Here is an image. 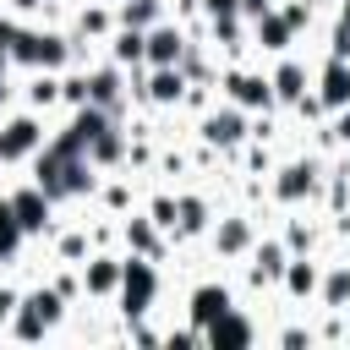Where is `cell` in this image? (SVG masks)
Segmentation results:
<instances>
[{
  "label": "cell",
  "instance_id": "obj_1",
  "mask_svg": "<svg viewBox=\"0 0 350 350\" xmlns=\"http://www.w3.org/2000/svg\"><path fill=\"white\" fill-rule=\"evenodd\" d=\"M5 55H11V66H27V71H66V66H77V38L16 22V38L5 44Z\"/></svg>",
  "mask_w": 350,
  "mask_h": 350
},
{
  "label": "cell",
  "instance_id": "obj_2",
  "mask_svg": "<svg viewBox=\"0 0 350 350\" xmlns=\"http://www.w3.org/2000/svg\"><path fill=\"white\" fill-rule=\"evenodd\" d=\"M66 312H71V301H66L55 284H33V290H22V301H16L5 334L22 339V345H38V339H49V334L66 323Z\"/></svg>",
  "mask_w": 350,
  "mask_h": 350
},
{
  "label": "cell",
  "instance_id": "obj_3",
  "mask_svg": "<svg viewBox=\"0 0 350 350\" xmlns=\"http://www.w3.org/2000/svg\"><path fill=\"white\" fill-rule=\"evenodd\" d=\"M159 290H164V279H159V262H153V257H137V252H126V257H120V290H115V306H120V317H126V323L148 317V312H153V301H159Z\"/></svg>",
  "mask_w": 350,
  "mask_h": 350
},
{
  "label": "cell",
  "instance_id": "obj_4",
  "mask_svg": "<svg viewBox=\"0 0 350 350\" xmlns=\"http://www.w3.org/2000/svg\"><path fill=\"white\" fill-rule=\"evenodd\" d=\"M44 142H49V126L38 109L22 104V109L0 115V164H33L44 153Z\"/></svg>",
  "mask_w": 350,
  "mask_h": 350
},
{
  "label": "cell",
  "instance_id": "obj_5",
  "mask_svg": "<svg viewBox=\"0 0 350 350\" xmlns=\"http://www.w3.org/2000/svg\"><path fill=\"white\" fill-rule=\"evenodd\" d=\"M219 88H224V104H235V109H246V115H268V109H273V88H268V71H252V66H230V71L219 77Z\"/></svg>",
  "mask_w": 350,
  "mask_h": 350
},
{
  "label": "cell",
  "instance_id": "obj_6",
  "mask_svg": "<svg viewBox=\"0 0 350 350\" xmlns=\"http://www.w3.org/2000/svg\"><path fill=\"white\" fill-rule=\"evenodd\" d=\"M317 186H323V164H317V159H290V164L273 170V202H284V208L312 202Z\"/></svg>",
  "mask_w": 350,
  "mask_h": 350
},
{
  "label": "cell",
  "instance_id": "obj_7",
  "mask_svg": "<svg viewBox=\"0 0 350 350\" xmlns=\"http://www.w3.org/2000/svg\"><path fill=\"white\" fill-rule=\"evenodd\" d=\"M252 241H257L252 213H213V224H208V246H213L219 262H241V257L252 252Z\"/></svg>",
  "mask_w": 350,
  "mask_h": 350
},
{
  "label": "cell",
  "instance_id": "obj_8",
  "mask_svg": "<svg viewBox=\"0 0 350 350\" xmlns=\"http://www.w3.org/2000/svg\"><path fill=\"white\" fill-rule=\"evenodd\" d=\"M5 202H11V213H16V224H22L27 241H33V235H49V224H55V197H49L38 180L5 191Z\"/></svg>",
  "mask_w": 350,
  "mask_h": 350
},
{
  "label": "cell",
  "instance_id": "obj_9",
  "mask_svg": "<svg viewBox=\"0 0 350 350\" xmlns=\"http://www.w3.org/2000/svg\"><path fill=\"white\" fill-rule=\"evenodd\" d=\"M197 137H202L208 148H219V153H235V148L252 137V126H246V109H235V104H219V109H208V115L197 120Z\"/></svg>",
  "mask_w": 350,
  "mask_h": 350
},
{
  "label": "cell",
  "instance_id": "obj_10",
  "mask_svg": "<svg viewBox=\"0 0 350 350\" xmlns=\"http://www.w3.org/2000/svg\"><path fill=\"white\" fill-rule=\"evenodd\" d=\"M257 317L246 312V306H230V312H219L208 328H202V345L208 350H246V345H257Z\"/></svg>",
  "mask_w": 350,
  "mask_h": 350
},
{
  "label": "cell",
  "instance_id": "obj_11",
  "mask_svg": "<svg viewBox=\"0 0 350 350\" xmlns=\"http://www.w3.org/2000/svg\"><path fill=\"white\" fill-rule=\"evenodd\" d=\"M284 262H290L284 241H273V235H257V241H252V252H246V284H252V290H279V273H284Z\"/></svg>",
  "mask_w": 350,
  "mask_h": 350
},
{
  "label": "cell",
  "instance_id": "obj_12",
  "mask_svg": "<svg viewBox=\"0 0 350 350\" xmlns=\"http://www.w3.org/2000/svg\"><path fill=\"white\" fill-rule=\"evenodd\" d=\"M77 273H82V301H115V290H120V257L115 252H88L82 262H77Z\"/></svg>",
  "mask_w": 350,
  "mask_h": 350
},
{
  "label": "cell",
  "instance_id": "obj_13",
  "mask_svg": "<svg viewBox=\"0 0 350 350\" xmlns=\"http://www.w3.org/2000/svg\"><path fill=\"white\" fill-rule=\"evenodd\" d=\"M186 27L180 22H153L148 33H142V66H180V55H186Z\"/></svg>",
  "mask_w": 350,
  "mask_h": 350
},
{
  "label": "cell",
  "instance_id": "obj_14",
  "mask_svg": "<svg viewBox=\"0 0 350 350\" xmlns=\"http://www.w3.org/2000/svg\"><path fill=\"white\" fill-rule=\"evenodd\" d=\"M312 98L323 104V115H334V109L350 104V60H345V55H328V60L317 66V77H312Z\"/></svg>",
  "mask_w": 350,
  "mask_h": 350
},
{
  "label": "cell",
  "instance_id": "obj_15",
  "mask_svg": "<svg viewBox=\"0 0 350 350\" xmlns=\"http://www.w3.org/2000/svg\"><path fill=\"white\" fill-rule=\"evenodd\" d=\"M186 71L180 66H148V77H142V88H137V98L142 104H153V109H175L180 98H186Z\"/></svg>",
  "mask_w": 350,
  "mask_h": 350
},
{
  "label": "cell",
  "instance_id": "obj_16",
  "mask_svg": "<svg viewBox=\"0 0 350 350\" xmlns=\"http://www.w3.org/2000/svg\"><path fill=\"white\" fill-rule=\"evenodd\" d=\"M235 306V290L230 284H219V279H202V284H191V295H186V323L202 334L219 312H230Z\"/></svg>",
  "mask_w": 350,
  "mask_h": 350
},
{
  "label": "cell",
  "instance_id": "obj_17",
  "mask_svg": "<svg viewBox=\"0 0 350 350\" xmlns=\"http://www.w3.org/2000/svg\"><path fill=\"white\" fill-rule=\"evenodd\" d=\"M246 38H252V49H262V55H284V49H295V27L284 22L279 5H268L262 16H252V22H246Z\"/></svg>",
  "mask_w": 350,
  "mask_h": 350
},
{
  "label": "cell",
  "instance_id": "obj_18",
  "mask_svg": "<svg viewBox=\"0 0 350 350\" xmlns=\"http://www.w3.org/2000/svg\"><path fill=\"white\" fill-rule=\"evenodd\" d=\"M317 279H323V262H317L312 252H290V262H284V273H279V290H284L295 306H306V301H317Z\"/></svg>",
  "mask_w": 350,
  "mask_h": 350
},
{
  "label": "cell",
  "instance_id": "obj_19",
  "mask_svg": "<svg viewBox=\"0 0 350 350\" xmlns=\"http://www.w3.org/2000/svg\"><path fill=\"white\" fill-rule=\"evenodd\" d=\"M268 88H273V104H295L301 93H312V66L301 55H279V66L268 71Z\"/></svg>",
  "mask_w": 350,
  "mask_h": 350
},
{
  "label": "cell",
  "instance_id": "obj_20",
  "mask_svg": "<svg viewBox=\"0 0 350 350\" xmlns=\"http://www.w3.org/2000/svg\"><path fill=\"white\" fill-rule=\"evenodd\" d=\"M131 88H126V66H115V60H104V66H88V104H98V109H120V98H126Z\"/></svg>",
  "mask_w": 350,
  "mask_h": 350
},
{
  "label": "cell",
  "instance_id": "obj_21",
  "mask_svg": "<svg viewBox=\"0 0 350 350\" xmlns=\"http://www.w3.org/2000/svg\"><path fill=\"white\" fill-rule=\"evenodd\" d=\"M208 224H213V202L202 191H180L175 197V230H170V241H197V235H208Z\"/></svg>",
  "mask_w": 350,
  "mask_h": 350
},
{
  "label": "cell",
  "instance_id": "obj_22",
  "mask_svg": "<svg viewBox=\"0 0 350 350\" xmlns=\"http://www.w3.org/2000/svg\"><path fill=\"white\" fill-rule=\"evenodd\" d=\"M120 241H126V252H137V257H153V262H159L170 235H164V230H159L148 213H126V224H120Z\"/></svg>",
  "mask_w": 350,
  "mask_h": 350
},
{
  "label": "cell",
  "instance_id": "obj_23",
  "mask_svg": "<svg viewBox=\"0 0 350 350\" xmlns=\"http://www.w3.org/2000/svg\"><path fill=\"white\" fill-rule=\"evenodd\" d=\"M317 306H323V312H334V317H345V312H350V262L323 268V279H317Z\"/></svg>",
  "mask_w": 350,
  "mask_h": 350
},
{
  "label": "cell",
  "instance_id": "obj_24",
  "mask_svg": "<svg viewBox=\"0 0 350 350\" xmlns=\"http://www.w3.org/2000/svg\"><path fill=\"white\" fill-rule=\"evenodd\" d=\"M115 33V5H104V0H88V5H77V44H104Z\"/></svg>",
  "mask_w": 350,
  "mask_h": 350
},
{
  "label": "cell",
  "instance_id": "obj_25",
  "mask_svg": "<svg viewBox=\"0 0 350 350\" xmlns=\"http://www.w3.org/2000/svg\"><path fill=\"white\" fill-rule=\"evenodd\" d=\"M82 153H88V164H93V170H115V164L126 159V131L109 120V126H104V131H98V137H93Z\"/></svg>",
  "mask_w": 350,
  "mask_h": 350
},
{
  "label": "cell",
  "instance_id": "obj_26",
  "mask_svg": "<svg viewBox=\"0 0 350 350\" xmlns=\"http://www.w3.org/2000/svg\"><path fill=\"white\" fill-rule=\"evenodd\" d=\"M22 104H27V109H38V115H49V109L60 104V71H27Z\"/></svg>",
  "mask_w": 350,
  "mask_h": 350
},
{
  "label": "cell",
  "instance_id": "obj_27",
  "mask_svg": "<svg viewBox=\"0 0 350 350\" xmlns=\"http://www.w3.org/2000/svg\"><path fill=\"white\" fill-rule=\"evenodd\" d=\"M164 22V0H115V27H153Z\"/></svg>",
  "mask_w": 350,
  "mask_h": 350
},
{
  "label": "cell",
  "instance_id": "obj_28",
  "mask_svg": "<svg viewBox=\"0 0 350 350\" xmlns=\"http://www.w3.org/2000/svg\"><path fill=\"white\" fill-rule=\"evenodd\" d=\"M104 44H109V60H115V66H126V71L142 66V27H115Z\"/></svg>",
  "mask_w": 350,
  "mask_h": 350
},
{
  "label": "cell",
  "instance_id": "obj_29",
  "mask_svg": "<svg viewBox=\"0 0 350 350\" xmlns=\"http://www.w3.org/2000/svg\"><path fill=\"white\" fill-rule=\"evenodd\" d=\"M22 224H16V213H11V202L0 197V262H16V252H22Z\"/></svg>",
  "mask_w": 350,
  "mask_h": 350
},
{
  "label": "cell",
  "instance_id": "obj_30",
  "mask_svg": "<svg viewBox=\"0 0 350 350\" xmlns=\"http://www.w3.org/2000/svg\"><path fill=\"white\" fill-rule=\"evenodd\" d=\"M208 33H213V49H219V44H224V49H241L246 16H208Z\"/></svg>",
  "mask_w": 350,
  "mask_h": 350
},
{
  "label": "cell",
  "instance_id": "obj_31",
  "mask_svg": "<svg viewBox=\"0 0 350 350\" xmlns=\"http://www.w3.org/2000/svg\"><path fill=\"white\" fill-rule=\"evenodd\" d=\"M88 252H93V241H88V230H66V235L55 241V257H60V262H82Z\"/></svg>",
  "mask_w": 350,
  "mask_h": 350
},
{
  "label": "cell",
  "instance_id": "obj_32",
  "mask_svg": "<svg viewBox=\"0 0 350 350\" xmlns=\"http://www.w3.org/2000/svg\"><path fill=\"white\" fill-rule=\"evenodd\" d=\"M148 219L170 235V230H175V191H153V197H148Z\"/></svg>",
  "mask_w": 350,
  "mask_h": 350
},
{
  "label": "cell",
  "instance_id": "obj_33",
  "mask_svg": "<svg viewBox=\"0 0 350 350\" xmlns=\"http://www.w3.org/2000/svg\"><path fill=\"white\" fill-rule=\"evenodd\" d=\"M98 202L109 213H131V186L126 180H109V186H98Z\"/></svg>",
  "mask_w": 350,
  "mask_h": 350
},
{
  "label": "cell",
  "instance_id": "obj_34",
  "mask_svg": "<svg viewBox=\"0 0 350 350\" xmlns=\"http://www.w3.org/2000/svg\"><path fill=\"white\" fill-rule=\"evenodd\" d=\"M273 339H279L284 350H301V345H312V339H317V328H306V323H290V328H279Z\"/></svg>",
  "mask_w": 350,
  "mask_h": 350
},
{
  "label": "cell",
  "instance_id": "obj_35",
  "mask_svg": "<svg viewBox=\"0 0 350 350\" xmlns=\"http://www.w3.org/2000/svg\"><path fill=\"white\" fill-rule=\"evenodd\" d=\"M279 11H284V22L295 27V38L312 27V5H306V0H290V5H279Z\"/></svg>",
  "mask_w": 350,
  "mask_h": 350
},
{
  "label": "cell",
  "instance_id": "obj_36",
  "mask_svg": "<svg viewBox=\"0 0 350 350\" xmlns=\"http://www.w3.org/2000/svg\"><path fill=\"white\" fill-rule=\"evenodd\" d=\"M312 241H317V235H312L306 224H290V230H284V252H312Z\"/></svg>",
  "mask_w": 350,
  "mask_h": 350
},
{
  "label": "cell",
  "instance_id": "obj_37",
  "mask_svg": "<svg viewBox=\"0 0 350 350\" xmlns=\"http://www.w3.org/2000/svg\"><path fill=\"white\" fill-rule=\"evenodd\" d=\"M16 301H22V290H16V284H0V334L11 328V312H16Z\"/></svg>",
  "mask_w": 350,
  "mask_h": 350
},
{
  "label": "cell",
  "instance_id": "obj_38",
  "mask_svg": "<svg viewBox=\"0 0 350 350\" xmlns=\"http://www.w3.org/2000/svg\"><path fill=\"white\" fill-rule=\"evenodd\" d=\"M328 137H334L339 148H350V104H345V109H334V126H328Z\"/></svg>",
  "mask_w": 350,
  "mask_h": 350
},
{
  "label": "cell",
  "instance_id": "obj_39",
  "mask_svg": "<svg viewBox=\"0 0 350 350\" xmlns=\"http://www.w3.org/2000/svg\"><path fill=\"white\" fill-rule=\"evenodd\" d=\"M0 5H5L16 22H27V16H38V11H44V0H0Z\"/></svg>",
  "mask_w": 350,
  "mask_h": 350
},
{
  "label": "cell",
  "instance_id": "obj_40",
  "mask_svg": "<svg viewBox=\"0 0 350 350\" xmlns=\"http://www.w3.org/2000/svg\"><path fill=\"white\" fill-rule=\"evenodd\" d=\"M202 16H241V0H197Z\"/></svg>",
  "mask_w": 350,
  "mask_h": 350
},
{
  "label": "cell",
  "instance_id": "obj_41",
  "mask_svg": "<svg viewBox=\"0 0 350 350\" xmlns=\"http://www.w3.org/2000/svg\"><path fill=\"white\" fill-rule=\"evenodd\" d=\"M11 93H16V88H11V71H0V109L11 104Z\"/></svg>",
  "mask_w": 350,
  "mask_h": 350
},
{
  "label": "cell",
  "instance_id": "obj_42",
  "mask_svg": "<svg viewBox=\"0 0 350 350\" xmlns=\"http://www.w3.org/2000/svg\"><path fill=\"white\" fill-rule=\"evenodd\" d=\"M0 71H11V55H5V44H0Z\"/></svg>",
  "mask_w": 350,
  "mask_h": 350
}]
</instances>
